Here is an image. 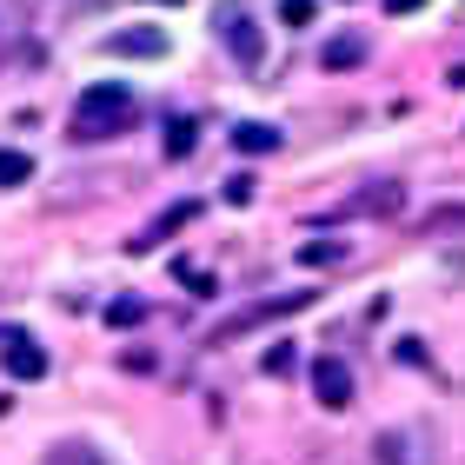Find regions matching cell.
I'll return each instance as SVG.
<instances>
[{
	"instance_id": "1",
	"label": "cell",
	"mask_w": 465,
	"mask_h": 465,
	"mask_svg": "<svg viewBox=\"0 0 465 465\" xmlns=\"http://www.w3.org/2000/svg\"><path fill=\"white\" fill-rule=\"evenodd\" d=\"M134 120H140V100L126 94L120 80H100V87H87V94L74 100V126H67V134L94 146V140H114V134H126Z\"/></svg>"
},
{
	"instance_id": "2",
	"label": "cell",
	"mask_w": 465,
	"mask_h": 465,
	"mask_svg": "<svg viewBox=\"0 0 465 465\" xmlns=\"http://www.w3.org/2000/svg\"><path fill=\"white\" fill-rule=\"evenodd\" d=\"M312 399H320L326 412H346L352 406V372H346V359H312Z\"/></svg>"
},
{
	"instance_id": "3",
	"label": "cell",
	"mask_w": 465,
	"mask_h": 465,
	"mask_svg": "<svg viewBox=\"0 0 465 465\" xmlns=\"http://www.w3.org/2000/svg\"><path fill=\"white\" fill-rule=\"evenodd\" d=\"M220 40L232 47V60H240V67H260V27H252V14L246 7H220Z\"/></svg>"
},
{
	"instance_id": "4",
	"label": "cell",
	"mask_w": 465,
	"mask_h": 465,
	"mask_svg": "<svg viewBox=\"0 0 465 465\" xmlns=\"http://www.w3.org/2000/svg\"><path fill=\"white\" fill-rule=\"evenodd\" d=\"M312 306V292H286V300H266V306H252V312H240V320H226L220 332H213V346L220 340H240V332H252V326H266V320H280V312H306Z\"/></svg>"
},
{
	"instance_id": "5",
	"label": "cell",
	"mask_w": 465,
	"mask_h": 465,
	"mask_svg": "<svg viewBox=\"0 0 465 465\" xmlns=\"http://www.w3.org/2000/svg\"><path fill=\"white\" fill-rule=\"evenodd\" d=\"M200 220V200H180V206H166V213L153 220V226H146V232H134V240H126V252H153L160 240H173V232L180 226H193Z\"/></svg>"
},
{
	"instance_id": "6",
	"label": "cell",
	"mask_w": 465,
	"mask_h": 465,
	"mask_svg": "<svg viewBox=\"0 0 465 465\" xmlns=\"http://www.w3.org/2000/svg\"><path fill=\"white\" fill-rule=\"evenodd\" d=\"M0 366H7V379H47V352H40L27 332H7V340H0Z\"/></svg>"
},
{
	"instance_id": "7",
	"label": "cell",
	"mask_w": 465,
	"mask_h": 465,
	"mask_svg": "<svg viewBox=\"0 0 465 465\" xmlns=\"http://www.w3.org/2000/svg\"><path fill=\"white\" fill-rule=\"evenodd\" d=\"M107 54H126V60H160L166 54V34L160 27H126L107 40Z\"/></svg>"
},
{
	"instance_id": "8",
	"label": "cell",
	"mask_w": 465,
	"mask_h": 465,
	"mask_svg": "<svg viewBox=\"0 0 465 465\" xmlns=\"http://www.w3.org/2000/svg\"><path fill=\"white\" fill-rule=\"evenodd\" d=\"M399 206H406V186H366V193H359V200H346V213L340 220H366V213H399Z\"/></svg>"
},
{
	"instance_id": "9",
	"label": "cell",
	"mask_w": 465,
	"mask_h": 465,
	"mask_svg": "<svg viewBox=\"0 0 465 465\" xmlns=\"http://www.w3.org/2000/svg\"><path fill=\"white\" fill-rule=\"evenodd\" d=\"M366 60V34H340V40H326L320 47V67L326 74H346V67H359Z\"/></svg>"
},
{
	"instance_id": "10",
	"label": "cell",
	"mask_w": 465,
	"mask_h": 465,
	"mask_svg": "<svg viewBox=\"0 0 465 465\" xmlns=\"http://www.w3.org/2000/svg\"><path fill=\"white\" fill-rule=\"evenodd\" d=\"M232 146H240V153H280V126L240 120V126H232Z\"/></svg>"
},
{
	"instance_id": "11",
	"label": "cell",
	"mask_w": 465,
	"mask_h": 465,
	"mask_svg": "<svg viewBox=\"0 0 465 465\" xmlns=\"http://www.w3.org/2000/svg\"><path fill=\"white\" fill-rule=\"evenodd\" d=\"M40 465H107V459H100L87 439H60V446H47V459H40Z\"/></svg>"
},
{
	"instance_id": "12",
	"label": "cell",
	"mask_w": 465,
	"mask_h": 465,
	"mask_svg": "<svg viewBox=\"0 0 465 465\" xmlns=\"http://www.w3.org/2000/svg\"><path fill=\"white\" fill-rule=\"evenodd\" d=\"M193 140H200V126L180 114V120H166V140L160 146H166V160H186V153H193Z\"/></svg>"
},
{
	"instance_id": "13",
	"label": "cell",
	"mask_w": 465,
	"mask_h": 465,
	"mask_svg": "<svg viewBox=\"0 0 465 465\" xmlns=\"http://www.w3.org/2000/svg\"><path fill=\"white\" fill-rule=\"evenodd\" d=\"M34 180V160L20 146H0V186H27Z\"/></svg>"
},
{
	"instance_id": "14",
	"label": "cell",
	"mask_w": 465,
	"mask_h": 465,
	"mask_svg": "<svg viewBox=\"0 0 465 465\" xmlns=\"http://www.w3.org/2000/svg\"><path fill=\"white\" fill-rule=\"evenodd\" d=\"M346 260V240H306L300 246V266H340Z\"/></svg>"
},
{
	"instance_id": "15",
	"label": "cell",
	"mask_w": 465,
	"mask_h": 465,
	"mask_svg": "<svg viewBox=\"0 0 465 465\" xmlns=\"http://www.w3.org/2000/svg\"><path fill=\"white\" fill-rule=\"evenodd\" d=\"M312 14H320V0H280V20H286V27H312Z\"/></svg>"
},
{
	"instance_id": "16",
	"label": "cell",
	"mask_w": 465,
	"mask_h": 465,
	"mask_svg": "<svg viewBox=\"0 0 465 465\" xmlns=\"http://www.w3.org/2000/svg\"><path fill=\"white\" fill-rule=\"evenodd\" d=\"M140 320H146L140 300H114V306H107V326H140Z\"/></svg>"
},
{
	"instance_id": "17",
	"label": "cell",
	"mask_w": 465,
	"mask_h": 465,
	"mask_svg": "<svg viewBox=\"0 0 465 465\" xmlns=\"http://www.w3.org/2000/svg\"><path fill=\"white\" fill-rule=\"evenodd\" d=\"M173 272H180V286H186V292H213V272H200V266H186V260H180Z\"/></svg>"
},
{
	"instance_id": "18",
	"label": "cell",
	"mask_w": 465,
	"mask_h": 465,
	"mask_svg": "<svg viewBox=\"0 0 465 465\" xmlns=\"http://www.w3.org/2000/svg\"><path fill=\"white\" fill-rule=\"evenodd\" d=\"M372 452H379V465H406V439H399V432H386Z\"/></svg>"
},
{
	"instance_id": "19",
	"label": "cell",
	"mask_w": 465,
	"mask_h": 465,
	"mask_svg": "<svg viewBox=\"0 0 465 465\" xmlns=\"http://www.w3.org/2000/svg\"><path fill=\"white\" fill-rule=\"evenodd\" d=\"M432 232H446V226H465V206H439V213H426Z\"/></svg>"
},
{
	"instance_id": "20",
	"label": "cell",
	"mask_w": 465,
	"mask_h": 465,
	"mask_svg": "<svg viewBox=\"0 0 465 465\" xmlns=\"http://www.w3.org/2000/svg\"><path fill=\"white\" fill-rule=\"evenodd\" d=\"M260 366H266V372H272V379H280V372H292V346H272V352H266V359H260Z\"/></svg>"
},
{
	"instance_id": "21",
	"label": "cell",
	"mask_w": 465,
	"mask_h": 465,
	"mask_svg": "<svg viewBox=\"0 0 465 465\" xmlns=\"http://www.w3.org/2000/svg\"><path fill=\"white\" fill-rule=\"evenodd\" d=\"M226 200L246 206V200H252V173H232V180H226Z\"/></svg>"
},
{
	"instance_id": "22",
	"label": "cell",
	"mask_w": 465,
	"mask_h": 465,
	"mask_svg": "<svg viewBox=\"0 0 465 465\" xmlns=\"http://www.w3.org/2000/svg\"><path fill=\"white\" fill-rule=\"evenodd\" d=\"M426 0H386V14H419Z\"/></svg>"
},
{
	"instance_id": "23",
	"label": "cell",
	"mask_w": 465,
	"mask_h": 465,
	"mask_svg": "<svg viewBox=\"0 0 465 465\" xmlns=\"http://www.w3.org/2000/svg\"><path fill=\"white\" fill-rule=\"evenodd\" d=\"M446 87H452V94H465V67H452V74H446Z\"/></svg>"
},
{
	"instance_id": "24",
	"label": "cell",
	"mask_w": 465,
	"mask_h": 465,
	"mask_svg": "<svg viewBox=\"0 0 465 465\" xmlns=\"http://www.w3.org/2000/svg\"><path fill=\"white\" fill-rule=\"evenodd\" d=\"M0 412H7V399H0Z\"/></svg>"
}]
</instances>
